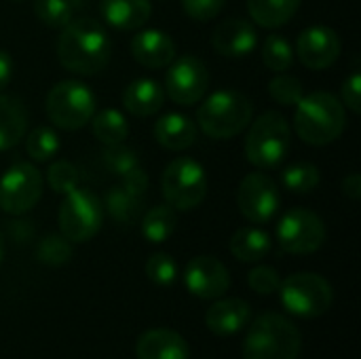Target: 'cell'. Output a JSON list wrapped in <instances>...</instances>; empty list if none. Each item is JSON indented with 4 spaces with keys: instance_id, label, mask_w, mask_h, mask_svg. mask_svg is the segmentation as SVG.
<instances>
[{
    "instance_id": "33",
    "label": "cell",
    "mask_w": 361,
    "mask_h": 359,
    "mask_svg": "<svg viewBox=\"0 0 361 359\" xmlns=\"http://www.w3.org/2000/svg\"><path fill=\"white\" fill-rule=\"evenodd\" d=\"M34 15L40 23L61 30L74 19V8L70 0H34Z\"/></svg>"
},
{
    "instance_id": "28",
    "label": "cell",
    "mask_w": 361,
    "mask_h": 359,
    "mask_svg": "<svg viewBox=\"0 0 361 359\" xmlns=\"http://www.w3.org/2000/svg\"><path fill=\"white\" fill-rule=\"evenodd\" d=\"M142 235L150 243H165L178 226V216L171 205H154L146 214H142Z\"/></svg>"
},
{
    "instance_id": "13",
    "label": "cell",
    "mask_w": 361,
    "mask_h": 359,
    "mask_svg": "<svg viewBox=\"0 0 361 359\" xmlns=\"http://www.w3.org/2000/svg\"><path fill=\"white\" fill-rule=\"evenodd\" d=\"M167 68L165 91L171 102L180 106H195L207 95L209 70L197 55L176 57Z\"/></svg>"
},
{
    "instance_id": "9",
    "label": "cell",
    "mask_w": 361,
    "mask_h": 359,
    "mask_svg": "<svg viewBox=\"0 0 361 359\" xmlns=\"http://www.w3.org/2000/svg\"><path fill=\"white\" fill-rule=\"evenodd\" d=\"M283 307L302 320H315L330 311L334 290L317 273H294L279 286Z\"/></svg>"
},
{
    "instance_id": "24",
    "label": "cell",
    "mask_w": 361,
    "mask_h": 359,
    "mask_svg": "<svg viewBox=\"0 0 361 359\" xmlns=\"http://www.w3.org/2000/svg\"><path fill=\"white\" fill-rule=\"evenodd\" d=\"M27 131V110L13 97L0 93V152L17 146Z\"/></svg>"
},
{
    "instance_id": "8",
    "label": "cell",
    "mask_w": 361,
    "mask_h": 359,
    "mask_svg": "<svg viewBox=\"0 0 361 359\" xmlns=\"http://www.w3.org/2000/svg\"><path fill=\"white\" fill-rule=\"evenodd\" d=\"M59 233L70 243L91 241L104 224V205L99 197L87 188H74L63 195L59 205Z\"/></svg>"
},
{
    "instance_id": "21",
    "label": "cell",
    "mask_w": 361,
    "mask_h": 359,
    "mask_svg": "<svg viewBox=\"0 0 361 359\" xmlns=\"http://www.w3.org/2000/svg\"><path fill=\"white\" fill-rule=\"evenodd\" d=\"M165 104V89L154 78H135L123 91V106L133 116H152Z\"/></svg>"
},
{
    "instance_id": "2",
    "label": "cell",
    "mask_w": 361,
    "mask_h": 359,
    "mask_svg": "<svg viewBox=\"0 0 361 359\" xmlns=\"http://www.w3.org/2000/svg\"><path fill=\"white\" fill-rule=\"evenodd\" d=\"M294 108V131L305 144H332L343 135L347 127L343 102L328 91L305 93V97Z\"/></svg>"
},
{
    "instance_id": "4",
    "label": "cell",
    "mask_w": 361,
    "mask_h": 359,
    "mask_svg": "<svg viewBox=\"0 0 361 359\" xmlns=\"http://www.w3.org/2000/svg\"><path fill=\"white\" fill-rule=\"evenodd\" d=\"M302 336L298 328L279 313H262L247 330L243 359H298Z\"/></svg>"
},
{
    "instance_id": "11",
    "label": "cell",
    "mask_w": 361,
    "mask_h": 359,
    "mask_svg": "<svg viewBox=\"0 0 361 359\" xmlns=\"http://www.w3.org/2000/svg\"><path fill=\"white\" fill-rule=\"evenodd\" d=\"M326 241V224L311 209H290L277 222V243L283 252L315 254Z\"/></svg>"
},
{
    "instance_id": "5",
    "label": "cell",
    "mask_w": 361,
    "mask_h": 359,
    "mask_svg": "<svg viewBox=\"0 0 361 359\" xmlns=\"http://www.w3.org/2000/svg\"><path fill=\"white\" fill-rule=\"evenodd\" d=\"M292 148V127L277 110L252 118L245 138V159L258 169H273L283 163Z\"/></svg>"
},
{
    "instance_id": "6",
    "label": "cell",
    "mask_w": 361,
    "mask_h": 359,
    "mask_svg": "<svg viewBox=\"0 0 361 359\" xmlns=\"http://www.w3.org/2000/svg\"><path fill=\"white\" fill-rule=\"evenodd\" d=\"M161 188L167 205H171L176 212H190L205 201L209 182L199 161L190 157H178L165 167L161 176Z\"/></svg>"
},
{
    "instance_id": "32",
    "label": "cell",
    "mask_w": 361,
    "mask_h": 359,
    "mask_svg": "<svg viewBox=\"0 0 361 359\" xmlns=\"http://www.w3.org/2000/svg\"><path fill=\"white\" fill-rule=\"evenodd\" d=\"M102 161L106 165V169L110 174H114L116 178H125L127 174L135 171L140 165V159H137V152L125 144H112V146H106L104 152H102Z\"/></svg>"
},
{
    "instance_id": "41",
    "label": "cell",
    "mask_w": 361,
    "mask_h": 359,
    "mask_svg": "<svg viewBox=\"0 0 361 359\" xmlns=\"http://www.w3.org/2000/svg\"><path fill=\"white\" fill-rule=\"evenodd\" d=\"M13 78V59L6 51L0 49V93L8 87Z\"/></svg>"
},
{
    "instance_id": "1",
    "label": "cell",
    "mask_w": 361,
    "mask_h": 359,
    "mask_svg": "<svg viewBox=\"0 0 361 359\" xmlns=\"http://www.w3.org/2000/svg\"><path fill=\"white\" fill-rule=\"evenodd\" d=\"M110 38L106 30L89 17L72 19L57 38V61L68 72L80 76L99 74L110 61Z\"/></svg>"
},
{
    "instance_id": "43",
    "label": "cell",
    "mask_w": 361,
    "mask_h": 359,
    "mask_svg": "<svg viewBox=\"0 0 361 359\" xmlns=\"http://www.w3.org/2000/svg\"><path fill=\"white\" fill-rule=\"evenodd\" d=\"M2 256H4V237L0 233V262H2Z\"/></svg>"
},
{
    "instance_id": "3",
    "label": "cell",
    "mask_w": 361,
    "mask_h": 359,
    "mask_svg": "<svg viewBox=\"0 0 361 359\" xmlns=\"http://www.w3.org/2000/svg\"><path fill=\"white\" fill-rule=\"evenodd\" d=\"M254 118V104L235 89L214 91L201 99L197 123L212 140H233L243 133Z\"/></svg>"
},
{
    "instance_id": "17",
    "label": "cell",
    "mask_w": 361,
    "mask_h": 359,
    "mask_svg": "<svg viewBox=\"0 0 361 359\" xmlns=\"http://www.w3.org/2000/svg\"><path fill=\"white\" fill-rule=\"evenodd\" d=\"M212 47L222 57H247L258 47V32L247 19L231 17L214 30Z\"/></svg>"
},
{
    "instance_id": "25",
    "label": "cell",
    "mask_w": 361,
    "mask_h": 359,
    "mask_svg": "<svg viewBox=\"0 0 361 359\" xmlns=\"http://www.w3.org/2000/svg\"><path fill=\"white\" fill-rule=\"evenodd\" d=\"M231 254L239 260V262H260L262 258H267L273 250V239L269 237V233L256 229V226H243L239 231L233 233L231 241H228Z\"/></svg>"
},
{
    "instance_id": "30",
    "label": "cell",
    "mask_w": 361,
    "mask_h": 359,
    "mask_svg": "<svg viewBox=\"0 0 361 359\" xmlns=\"http://www.w3.org/2000/svg\"><path fill=\"white\" fill-rule=\"evenodd\" d=\"M319 169L313 163H294L281 171V184L294 195H309L319 186Z\"/></svg>"
},
{
    "instance_id": "44",
    "label": "cell",
    "mask_w": 361,
    "mask_h": 359,
    "mask_svg": "<svg viewBox=\"0 0 361 359\" xmlns=\"http://www.w3.org/2000/svg\"><path fill=\"white\" fill-rule=\"evenodd\" d=\"M13 2H21V0H13Z\"/></svg>"
},
{
    "instance_id": "15",
    "label": "cell",
    "mask_w": 361,
    "mask_h": 359,
    "mask_svg": "<svg viewBox=\"0 0 361 359\" xmlns=\"http://www.w3.org/2000/svg\"><path fill=\"white\" fill-rule=\"evenodd\" d=\"M343 53V40L328 25H311L296 38V55L311 70H326Z\"/></svg>"
},
{
    "instance_id": "34",
    "label": "cell",
    "mask_w": 361,
    "mask_h": 359,
    "mask_svg": "<svg viewBox=\"0 0 361 359\" xmlns=\"http://www.w3.org/2000/svg\"><path fill=\"white\" fill-rule=\"evenodd\" d=\"M36 258L47 267H63L72 258V243L61 233H51L40 239L36 248Z\"/></svg>"
},
{
    "instance_id": "16",
    "label": "cell",
    "mask_w": 361,
    "mask_h": 359,
    "mask_svg": "<svg viewBox=\"0 0 361 359\" xmlns=\"http://www.w3.org/2000/svg\"><path fill=\"white\" fill-rule=\"evenodd\" d=\"M184 284L192 296L201 300H216L231 288V273L218 258L197 256L186 264Z\"/></svg>"
},
{
    "instance_id": "12",
    "label": "cell",
    "mask_w": 361,
    "mask_h": 359,
    "mask_svg": "<svg viewBox=\"0 0 361 359\" xmlns=\"http://www.w3.org/2000/svg\"><path fill=\"white\" fill-rule=\"evenodd\" d=\"M148 184H150L148 174L142 167L121 178V182L110 186L108 193L104 195L102 205L108 212V216L121 226H131L140 222L144 214Z\"/></svg>"
},
{
    "instance_id": "31",
    "label": "cell",
    "mask_w": 361,
    "mask_h": 359,
    "mask_svg": "<svg viewBox=\"0 0 361 359\" xmlns=\"http://www.w3.org/2000/svg\"><path fill=\"white\" fill-rule=\"evenodd\" d=\"M25 138V152L36 163H47L59 152V135L49 127H36Z\"/></svg>"
},
{
    "instance_id": "20",
    "label": "cell",
    "mask_w": 361,
    "mask_h": 359,
    "mask_svg": "<svg viewBox=\"0 0 361 359\" xmlns=\"http://www.w3.org/2000/svg\"><path fill=\"white\" fill-rule=\"evenodd\" d=\"M250 320L252 307L239 298H216V303L209 307L205 315V324L216 336H233L241 332L250 324Z\"/></svg>"
},
{
    "instance_id": "35",
    "label": "cell",
    "mask_w": 361,
    "mask_h": 359,
    "mask_svg": "<svg viewBox=\"0 0 361 359\" xmlns=\"http://www.w3.org/2000/svg\"><path fill=\"white\" fill-rule=\"evenodd\" d=\"M269 93H271L273 102H277L279 106H292L294 108L305 97V87H302L300 78L286 74V72H279L269 83Z\"/></svg>"
},
{
    "instance_id": "29",
    "label": "cell",
    "mask_w": 361,
    "mask_h": 359,
    "mask_svg": "<svg viewBox=\"0 0 361 359\" xmlns=\"http://www.w3.org/2000/svg\"><path fill=\"white\" fill-rule=\"evenodd\" d=\"M260 55H262V63L275 74L290 70L294 63V47L281 34H269L262 42Z\"/></svg>"
},
{
    "instance_id": "27",
    "label": "cell",
    "mask_w": 361,
    "mask_h": 359,
    "mask_svg": "<svg viewBox=\"0 0 361 359\" xmlns=\"http://www.w3.org/2000/svg\"><path fill=\"white\" fill-rule=\"evenodd\" d=\"M91 123V133L97 142H102L104 146H112V144H123L125 138L129 135V123L123 116V112L114 110V108H106L97 114H93Z\"/></svg>"
},
{
    "instance_id": "10",
    "label": "cell",
    "mask_w": 361,
    "mask_h": 359,
    "mask_svg": "<svg viewBox=\"0 0 361 359\" xmlns=\"http://www.w3.org/2000/svg\"><path fill=\"white\" fill-rule=\"evenodd\" d=\"M42 197V174L32 163H15L0 178V209L11 216H23L38 205Z\"/></svg>"
},
{
    "instance_id": "7",
    "label": "cell",
    "mask_w": 361,
    "mask_h": 359,
    "mask_svg": "<svg viewBox=\"0 0 361 359\" xmlns=\"http://www.w3.org/2000/svg\"><path fill=\"white\" fill-rule=\"evenodd\" d=\"M44 108L55 127L63 131H76L89 125L93 118L95 95L80 80H59L51 87Z\"/></svg>"
},
{
    "instance_id": "40",
    "label": "cell",
    "mask_w": 361,
    "mask_h": 359,
    "mask_svg": "<svg viewBox=\"0 0 361 359\" xmlns=\"http://www.w3.org/2000/svg\"><path fill=\"white\" fill-rule=\"evenodd\" d=\"M341 95H343V106L349 108L351 112L360 114L361 112V74L357 70H353L341 87Z\"/></svg>"
},
{
    "instance_id": "38",
    "label": "cell",
    "mask_w": 361,
    "mask_h": 359,
    "mask_svg": "<svg viewBox=\"0 0 361 359\" xmlns=\"http://www.w3.org/2000/svg\"><path fill=\"white\" fill-rule=\"evenodd\" d=\"M247 284L250 288L256 292V294H275L279 292V286H281V277L279 273L273 269V267H254L247 275Z\"/></svg>"
},
{
    "instance_id": "39",
    "label": "cell",
    "mask_w": 361,
    "mask_h": 359,
    "mask_svg": "<svg viewBox=\"0 0 361 359\" xmlns=\"http://www.w3.org/2000/svg\"><path fill=\"white\" fill-rule=\"evenodd\" d=\"M180 2H182L184 13L192 21H199V23L216 19L226 4V0H180Z\"/></svg>"
},
{
    "instance_id": "14",
    "label": "cell",
    "mask_w": 361,
    "mask_h": 359,
    "mask_svg": "<svg viewBox=\"0 0 361 359\" xmlns=\"http://www.w3.org/2000/svg\"><path fill=\"white\" fill-rule=\"evenodd\" d=\"M281 195L273 178H269L262 171L247 174L237 193V205L245 220L254 224H267L271 222L279 212Z\"/></svg>"
},
{
    "instance_id": "22",
    "label": "cell",
    "mask_w": 361,
    "mask_h": 359,
    "mask_svg": "<svg viewBox=\"0 0 361 359\" xmlns=\"http://www.w3.org/2000/svg\"><path fill=\"white\" fill-rule=\"evenodd\" d=\"M102 19L116 30H140L152 15L150 0H102Z\"/></svg>"
},
{
    "instance_id": "26",
    "label": "cell",
    "mask_w": 361,
    "mask_h": 359,
    "mask_svg": "<svg viewBox=\"0 0 361 359\" xmlns=\"http://www.w3.org/2000/svg\"><path fill=\"white\" fill-rule=\"evenodd\" d=\"M300 2L302 0H247V13L260 28L275 30L298 13Z\"/></svg>"
},
{
    "instance_id": "18",
    "label": "cell",
    "mask_w": 361,
    "mask_h": 359,
    "mask_svg": "<svg viewBox=\"0 0 361 359\" xmlns=\"http://www.w3.org/2000/svg\"><path fill=\"white\" fill-rule=\"evenodd\" d=\"M131 55L133 59L150 70L167 68L176 59V42L163 30H142L131 38Z\"/></svg>"
},
{
    "instance_id": "23",
    "label": "cell",
    "mask_w": 361,
    "mask_h": 359,
    "mask_svg": "<svg viewBox=\"0 0 361 359\" xmlns=\"http://www.w3.org/2000/svg\"><path fill=\"white\" fill-rule=\"evenodd\" d=\"M154 140L167 150H186L197 142V123L180 112H169L154 123Z\"/></svg>"
},
{
    "instance_id": "36",
    "label": "cell",
    "mask_w": 361,
    "mask_h": 359,
    "mask_svg": "<svg viewBox=\"0 0 361 359\" xmlns=\"http://www.w3.org/2000/svg\"><path fill=\"white\" fill-rule=\"evenodd\" d=\"M47 182L53 193L68 195L78 188V169L70 161H55L47 169Z\"/></svg>"
},
{
    "instance_id": "42",
    "label": "cell",
    "mask_w": 361,
    "mask_h": 359,
    "mask_svg": "<svg viewBox=\"0 0 361 359\" xmlns=\"http://www.w3.org/2000/svg\"><path fill=\"white\" fill-rule=\"evenodd\" d=\"M343 193L351 199V201H357L361 197V176L360 174H349L345 180H343Z\"/></svg>"
},
{
    "instance_id": "37",
    "label": "cell",
    "mask_w": 361,
    "mask_h": 359,
    "mask_svg": "<svg viewBox=\"0 0 361 359\" xmlns=\"http://www.w3.org/2000/svg\"><path fill=\"white\" fill-rule=\"evenodd\" d=\"M146 275L154 286L169 288L178 277V264L169 254L157 252L146 260Z\"/></svg>"
},
{
    "instance_id": "19",
    "label": "cell",
    "mask_w": 361,
    "mask_h": 359,
    "mask_svg": "<svg viewBox=\"0 0 361 359\" xmlns=\"http://www.w3.org/2000/svg\"><path fill=\"white\" fill-rule=\"evenodd\" d=\"M137 359H190L188 343L173 330L152 328L137 339Z\"/></svg>"
}]
</instances>
